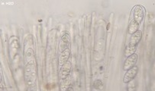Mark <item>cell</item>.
Listing matches in <instances>:
<instances>
[{"label": "cell", "instance_id": "7", "mask_svg": "<svg viewBox=\"0 0 155 91\" xmlns=\"http://www.w3.org/2000/svg\"><path fill=\"white\" fill-rule=\"evenodd\" d=\"M141 38H142V33H141V30H137L135 33H134V34L131 35L129 43L137 46L138 43L141 41Z\"/></svg>", "mask_w": 155, "mask_h": 91}, {"label": "cell", "instance_id": "3", "mask_svg": "<svg viewBox=\"0 0 155 91\" xmlns=\"http://www.w3.org/2000/svg\"><path fill=\"white\" fill-rule=\"evenodd\" d=\"M137 71H138V68H137V66H134L132 68L127 71V73L125 74V77H124V79H123L124 83H128V82L134 80L135 76L137 75Z\"/></svg>", "mask_w": 155, "mask_h": 91}, {"label": "cell", "instance_id": "11", "mask_svg": "<svg viewBox=\"0 0 155 91\" xmlns=\"http://www.w3.org/2000/svg\"><path fill=\"white\" fill-rule=\"evenodd\" d=\"M93 86H94L96 89L101 90V89H103V83L102 82V80H96L93 82Z\"/></svg>", "mask_w": 155, "mask_h": 91}, {"label": "cell", "instance_id": "5", "mask_svg": "<svg viewBox=\"0 0 155 91\" xmlns=\"http://www.w3.org/2000/svg\"><path fill=\"white\" fill-rule=\"evenodd\" d=\"M70 56H71V49L67 48L65 50H64V51L61 53V54L60 55L59 65L62 67L63 65L65 64L67 61L69 60Z\"/></svg>", "mask_w": 155, "mask_h": 91}, {"label": "cell", "instance_id": "10", "mask_svg": "<svg viewBox=\"0 0 155 91\" xmlns=\"http://www.w3.org/2000/svg\"><path fill=\"white\" fill-rule=\"evenodd\" d=\"M140 24L136 22L134 19L131 21L129 26H128V33L130 34H133L134 33H135L137 30H138V28H139Z\"/></svg>", "mask_w": 155, "mask_h": 91}, {"label": "cell", "instance_id": "2", "mask_svg": "<svg viewBox=\"0 0 155 91\" xmlns=\"http://www.w3.org/2000/svg\"><path fill=\"white\" fill-rule=\"evenodd\" d=\"M137 61V54H133L131 56H128L127 59L125 60V63H124V70L128 71L129 69L132 68L134 66H135L136 62Z\"/></svg>", "mask_w": 155, "mask_h": 91}, {"label": "cell", "instance_id": "4", "mask_svg": "<svg viewBox=\"0 0 155 91\" xmlns=\"http://www.w3.org/2000/svg\"><path fill=\"white\" fill-rule=\"evenodd\" d=\"M71 67H72V65L70 61H67L65 64L63 65V66L61 67V72H60V77L62 80L65 79L67 76L70 75V73L71 71Z\"/></svg>", "mask_w": 155, "mask_h": 91}, {"label": "cell", "instance_id": "9", "mask_svg": "<svg viewBox=\"0 0 155 91\" xmlns=\"http://www.w3.org/2000/svg\"><path fill=\"white\" fill-rule=\"evenodd\" d=\"M137 46H136V45H133V44H131V43H129V44L126 47V48H125V56H128H128L134 54L135 51L137 50Z\"/></svg>", "mask_w": 155, "mask_h": 91}, {"label": "cell", "instance_id": "1", "mask_svg": "<svg viewBox=\"0 0 155 91\" xmlns=\"http://www.w3.org/2000/svg\"><path fill=\"white\" fill-rule=\"evenodd\" d=\"M133 14H134V20L138 24H141L143 18L144 17V8L141 5H136L135 8H134V11H133Z\"/></svg>", "mask_w": 155, "mask_h": 91}, {"label": "cell", "instance_id": "13", "mask_svg": "<svg viewBox=\"0 0 155 91\" xmlns=\"http://www.w3.org/2000/svg\"><path fill=\"white\" fill-rule=\"evenodd\" d=\"M67 91H74V89H73L72 87H71V88H70V89H69L68 90H67Z\"/></svg>", "mask_w": 155, "mask_h": 91}, {"label": "cell", "instance_id": "8", "mask_svg": "<svg viewBox=\"0 0 155 91\" xmlns=\"http://www.w3.org/2000/svg\"><path fill=\"white\" fill-rule=\"evenodd\" d=\"M69 44H70V37L69 34H65L61 38V43L60 44V49L61 51H64L66 49L69 48Z\"/></svg>", "mask_w": 155, "mask_h": 91}, {"label": "cell", "instance_id": "6", "mask_svg": "<svg viewBox=\"0 0 155 91\" xmlns=\"http://www.w3.org/2000/svg\"><path fill=\"white\" fill-rule=\"evenodd\" d=\"M71 84H72V77L71 75H69L61 82V91H67L71 87Z\"/></svg>", "mask_w": 155, "mask_h": 91}, {"label": "cell", "instance_id": "12", "mask_svg": "<svg viewBox=\"0 0 155 91\" xmlns=\"http://www.w3.org/2000/svg\"><path fill=\"white\" fill-rule=\"evenodd\" d=\"M128 88H127V91H135L136 89V82L134 80H132L131 81L128 82Z\"/></svg>", "mask_w": 155, "mask_h": 91}]
</instances>
